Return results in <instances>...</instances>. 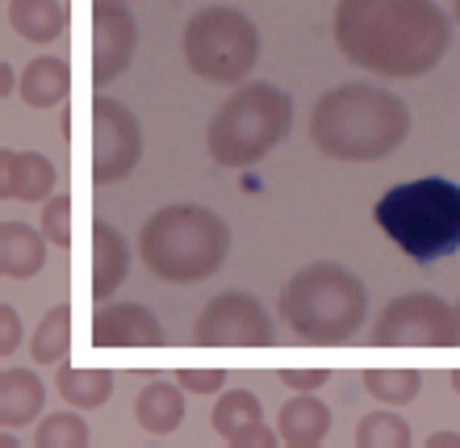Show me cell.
<instances>
[{"label":"cell","mask_w":460,"mask_h":448,"mask_svg":"<svg viewBox=\"0 0 460 448\" xmlns=\"http://www.w3.org/2000/svg\"><path fill=\"white\" fill-rule=\"evenodd\" d=\"M0 193L9 202H47L55 189V164L42 151H0Z\"/></svg>","instance_id":"cell-13"},{"label":"cell","mask_w":460,"mask_h":448,"mask_svg":"<svg viewBox=\"0 0 460 448\" xmlns=\"http://www.w3.org/2000/svg\"><path fill=\"white\" fill-rule=\"evenodd\" d=\"M93 344L97 348H164V323L155 310L138 302H113L93 315Z\"/></svg>","instance_id":"cell-12"},{"label":"cell","mask_w":460,"mask_h":448,"mask_svg":"<svg viewBox=\"0 0 460 448\" xmlns=\"http://www.w3.org/2000/svg\"><path fill=\"white\" fill-rule=\"evenodd\" d=\"M406 134H411L406 101L376 85L327 88L310 113V143L327 159H343V164L389 159Z\"/></svg>","instance_id":"cell-2"},{"label":"cell","mask_w":460,"mask_h":448,"mask_svg":"<svg viewBox=\"0 0 460 448\" xmlns=\"http://www.w3.org/2000/svg\"><path fill=\"white\" fill-rule=\"evenodd\" d=\"M293 126V101L280 85L255 80L243 85L234 97L209 118L206 147L222 168H252L272 156Z\"/></svg>","instance_id":"cell-6"},{"label":"cell","mask_w":460,"mask_h":448,"mask_svg":"<svg viewBox=\"0 0 460 448\" xmlns=\"http://www.w3.org/2000/svg\"><path fill=\"white\" fill-rule=\"evenodd\" d=\"M42 407H47V386L38 381L34 369H4L0 373V424L9 432L34 424Z\"/></svg>","instance_id":"cell-16"},{"label":"cell","mask_w":460,"mask_h":448,"mask_svg":"<svg viewBox=\"0 0 460 448\" xmlns=\"http://www.w3.org/2000/svg\"><path fill=\"white\" fill-rule=\"evenodd\" d=\"M184 63L197 80L209 85H243L260 63V30L252 17L226 4H209L184 22Z\"/></svg>","instance_id":"cell-7"},{"label":"cell","mask_w":460,"mask_h":448,"mask_svg":"<svg viewBox=\"0 0 460 448\" xmlns=\"http://www.w3.org/2000/svg\"><path fill=\"white\" fill-rule=\"evenodd\" d=\"M277 432L289 448H318L331 432V407L310 399V394H297V399H289L280 407Z\"/></svg>","instance_id":"cell-17"},{"label":"cell","mask_w":460,"mask_h":448,"mask_svg":"<svg viewBox=\"0 0 460 448\" xmlns=\"http://www.w3.org/2000/svg\"><path fill=\"white\" fill-rule=\"evenodd\" d=\"M9 25L25 42L47 47L67 30V9L63 0H9Z\"/></svg>","instance_id":"cell-20"},{"label":"cell","mask_w":460,"mask_h":448,"mask_svg":"<svg viewBox=\"0 0 460 448\" xmlns=\"http://www.w3.org/2000/svg\"><path fill=\"white\" fill-rule=\"evenodd\" d=\"M59 394L80 411H97L113 394V369H75V364H59Z\"/></svg>","instance_id":"cell-21"},{"label":"cell","mask_w":460,"mask_h":448,"mask_svg":"<svg viewBox=\"0 0 460 448\" xmlns=\"http://www.w3.org/2000/svg\"><path fill=\"white\" fill-rule=\"evenodd\" d=\"M356 448H411V427L402 415L373 411L356 424Z\"/></svg>","instance_id":"cell-25"},{"label":"cell","mask_w":460,"mask_h":448,"mask_svg":"<svg viewBox=\"0 0 460 448\" xmlns=\"http://www.w3.org/2000/svg\"><path fill=\"white\" fill-rule=\"evenodd\" d=\"M17 344H22V318H17V310L4 302L0 306V356H13Z\"/></svg>","instance_id":"cell-31"},{"label":"cell","mask_w":460,"mask_h":448,"mask_svg":"<svg viewBox=\"0 0 460 448\" xmlns=\"http://www.w3.org/2000/svg\"><path fill=\"white\" fill-rule=\"evenodd\" d=\"M34 448H88V424L67 411L47 415L34 432Z\"/></svg>","instance_id":"cell-26"},{"label":"cell","mask_w":460,"mask_h":448,"mask_svg":"<svg viewBox=\"0 0 460 448\" xmlns=\"http://www.w3.org/2000/svg\"><path fill=\"white\" fill-rule=\"evenodd\" d=\"M427 448H460V436L456 432H436V436L427 440Z\"/></svg>","instance_id":"cell-32"},{"label":"cell","mask_w":460,"mask_h":448,"mask_svg":"<svg viewBox=\"0 0 460 448\" xmlns=\"http://www.w3.org/2000/svg\"><path fill=\"white\" fill-rule=\"evenodd\" d=\"M138 252L151 277L168 285H197L226 264L230 227L206 206H164L143 222Z\"/></svg>","instance_id":"cell-4"},{"label":"cell","mask_w":460,"mask_h":448,"mask_svg":"<svg viewBox=\"0 0 460 448\" xmlns=\"http://www.w3.org/2000/svg\"><path fill=\"white\" fill-rule=\"evenodd\" d=\"M47 230H34L25 222L0 227V273L9 281H30L47 264Z\"/></svg>","instance_id":"cell-15"},{"label":"cell","mask_w":460,"mask_h":448,"mask_svg":"<svg viewBox=\"0 0 460 448\" xmlns=\"http://www.w3.org/2000/svg\"><path fill=\"white\" fill-rule=\"evenodd\" d=\"M460 318L439 293H402L376 315L373 348H456Z\"/></svg>","instance_id":"cell-8"},{"label":"cell","mask_w":460,"mask_h":448,"mask_svg":"<svg viewBox=\"0 0 460 448\" xmlns=\"http://www.w3.org/2000/svg\"><path fill=\"white\" fill-rule=\"evenodd\" d=\"M448 381H452V390H456V394H460V369H452V373H448Z\"/></svg>","instance_id":"cell-34"},{"label":"cell","mask_w":460,"mask_h":448,"mask_svg":"<svg viewBox=\"0 0 460 448\" xmlns=\"http://www.w3.org/2000/svg\"><path fill=\"white\" fill-rule=\"evenodd\" d=\"M143 159V126L121 101H93V181L118 184Z\"/></svg>","instance_id":"cell-10"},{"label":"cell","mask_w":460,"mask_h":448,"mask_svg":"<svg viewBox=\"0 0 460 448\" xmlns=\"http://www.w3.org/2000/svg\"><path fill=\"white\" fill-rule=\"evenodd\" d=\"M176 381H181L189 394H218V390L226 386V369H181Z\"/></svg>","instance_id":"cell-28"},{"label":"cell","mask_w":460,"mask_h":448,"mask_svg":"<svg viewBox=\"0 0 460 448\" xmlns=\"http://www.w3.org/2000/svg\"><path fill=\"white\" fill-rule=\"evenodd\" d=\"M126 277H130V247H126V239L105 219L93 222V298L110 302Z\"/></svg>","instance_id":"cell-14"},{"label":"cell","mask_w":460,"mask_h":448,"mask_svg":"<svg viewBox=\"0 0 460 448\" xmlns=\"http://www.w3.org/2000/svg\"><path fill=\"white\" fill-rule=\"evenodd\" d=\"M181 381H146L138 390V402H134V415H138V427L151 432V436H168L176 432L184 419V394Z\"/></svg>","instance_id":"cell-18"},{"label":"cell","mask_w":460,"mask_h":448,"mask_svg":"<svg viewBox=\"0 0 460 448\" xmlns=\"http://www.w3.org/2000/svg\"><path fill=\"white\" fill-rule=\"evenodd\" d=\"M42 230L55 247H72V197L67 193H55L47 197L42 206Z\"/></svg>","instance_id":"cell-27"},{"label":"cell","mask_w":460,"mask_h":448,"mask_svg":"<svg viewBox=\"0 0 460 448\" xmlns=\"http://www.w3.org/2000/svg\"><path fill=\"white\" fill-rule=\"evenodd\" d=\"M138 25L121 0H97L93 4V85H113L134 59Z\"/></svg>","instance_id":"cell-11"},{"label":"cell","mask_w":460,"mask_h":448,"mask_svg":"<svg viewBox=\"0 0 460 448\" xmlns=\"http://www.w3.org/2000/svg\"><path fill=\"white\" fill-rule=\"evenodd\" d=\"M280 315L297 339L318 344V348H335L364 327L368 290L351 268L335 264V260H318V264H305L280 290Z\"/></svg>","instance_id":"cell-5"},{"label":"cell","mask_w":460,"mask_h":448,"mask_svg":"<svg viewBox=\"0 0 460 448\" xmlns=\"http://www.w3.org/2000/svg\"><path fill=\"white\" fill-rule=\"evenodd\" d=\"M373 219L394 239V247H402V255L436 264L460 252V184L448 176L402 181L381 193Z\"/></svg>","instance_id":"cell-3"},{"label":"cell","mask_w":460,"mask_h":448,"mask_svg":"<svg viewBox=\"0 0 460 448\" xmlns=\"http://www.w3.org/2000/svg\"><path fill=\"white\" fill-rule=\"evenodd\" d=\"M335 42L364 72L414 80L448 55L452 22L436 0H340Z\"/></svg>","instance_id":"cell-1"},{"label":"cell","mask_w":460,"mask_h":448,"mask_svg":"<svg viewBox=\"0 0 460 448\" xmlns=\"http://www.w3.org/2000/svg\"><path fill=\"white\" fill-rule=\"evenodd\" d=\"M22 101L30 110H50V105H59L67 97V88H72V67L59 59V55H38V59L25 63L22 72Z\"/></svg>","instance_id":"cell-19"},{"label":"cell","mask_w":460,"mask_h":448,"mask_svg":"<svg viewBox=\"0 0 460 448\" xmlns=\"http://www.w3.org/2000/svg\"><path fill=\"white\" fill-rule=\"evenodd\" d=\"M193 339L197 348H272L277 327L260 298L230 290L206 302V310L193 323Z\"/></svg>","instance_id":"cell-9"},{"label":"cell","mask_w":460,"mask_h":448,"mask_svg":"<svg viewBox=\"0 0 460 448\" xmlns=\"http://www.w3.org/2000/svg\"><path fill=\"white\" fill-rule=\"evenodd\" d=\"M0 93H4V97L13 93V67L9 63H0Z\"/></svg>","instance_id":"cell-33"},{"label":"cell","mask_w":460,"mask_h":448,"mask_svg":"<svg viewBox=\"0 0 460 448\" xmlns=\"http://www.w3.org/2000/svg\"><path fill=\"white\" fill-rule=\"evenodd\" d=\"M452 17H456V25H460V0H456V4H452Z\"/></svg>","instance_id":"cell-35"},{"label":"cell","mask_w":460,"mask_h":448,"mask_svg":"<svg viewBox=\"0 0 460 448\" xmlns=\"http://www.w3.org/2000/svg\"><path fill=\"white\" fill-rule=\"evenodd\" d=\"M277 436H280V432L264 427V419H260V424H247L243 432H234L226 444L230 448H277Z\"/></svg>","instance_id":"cell-29"},{"label":"cell","mask_w":460,"mask_h":448,"mask_svg":"<svg viewBox=\"0 0 460 448\" xmlns=\"http://www.w3.org/2000/svg\"><path fill=\"white\" fill-rule=\"evenodd\" d=\"M456 318H460V302H456Z\"/></svg>","instance_id":"cell-36"},{"label":"cell","mask_w":460,"mask_h":448,"mask_svg":"<svg viewBox=\"0 0 460 448\" xmlns=\"http://www.w3.org/2000/svg\"><path fill=\"white\" fill-rule=\"evenodd\" d=\"M38 364H63L67 352H72V310L67 306H50L42 323L34 331V344H30Z\"/></svg>","instance_id":"cell-22"},{"label":"cell","mask_w":460,"mask_h":448,"mask_svg":"<svg viewBox=\"0 0 460 448\" xmlns=\"http://www.w3.org/2000/svg\"><path fill=\"white\" fill-rule=\"evenodd\" d=\"M260 419H264V411H260V399L252 390H226L218 399V407H214V415H209V424H214V432L222 440L243 432L247 424H260Z\"/></svg>","instance_id":"cell-24"},{"label":"cell","mask_w":460,"mask_h":448,"mask_svg":"<svg viewBox=\"0 0 460 448\" xmlns=\"http://www.w3.org/2000/svg\"><path fill=\"white\" fill-rule=\"evenodd\" d=\"M360 381H364V390H368L376 402H385V407H406V402H414L419 390H423V373H419V369H364Z\"/></svg>","instance_id":"cell-23"},{"label":"cell","mask_w":460,"mask_h":448,"mask_svg":"<svg viewBox=\"0 0 460 448\" xmlns=\"http://www.w3.org/2000/svg\"><path fill=\"white\" fill-rule=\"evenodd\" d=\"M280 381H285L289 390H297V394H310V390L327 386L331 373L327 369H280Z\"/></svg>","instance_id":"cell-30"}]
</instances>
